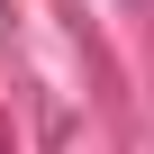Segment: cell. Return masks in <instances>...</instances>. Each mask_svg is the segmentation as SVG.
Masks as SVG:
<instances>
[]
</instances>
